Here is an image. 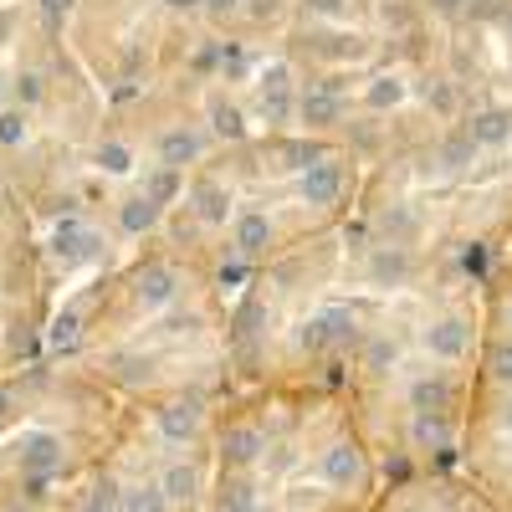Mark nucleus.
<instances>
[{
    "mask_svg": "<svg viewBox=\"0 0 512 512\" xmlns=\"http://www.w3.org/2000/svg\"><path fill=\"white\" fill-rule=\"evenodd\" d=\"M159 216L164 210L144 195V190H134V195H123L118 205H113V221H118V236H128V241H139V236H149L154 226H159Z\"/></svg>",
    "mask_w": 512,
    "mask_h": 512,
    "instance_id": "14",
    "label": "nucleus"
},
{
    "mask_svg": "<svg viewBox=\"0 0 512 512\" xmlns=\"http://www.w3.org/2000/svg\"><path fill=\"white\" fill-rule=\"evenodd\" d=\"M415 441H420V446H446L441 415H415Z\"/></svg>",
    "mask_w": 512,
    "mask_h": 512,
    "instance_id": "30",
    "label": "nucleus"
},
{
    "mask_svg": "<svg viewBox=\"0 0 512 512\" xmlns=\"http://www.w3.org/2000/svg\"><path fill=\"white\" fill-rule=\"evenodd\" d=\"M154 425H159V436L169 441V446H185V441H195L200 436V425H205V405L190 395V400H169V405H159L154 410Z\"/></svg>",
    "mask_w": 512,
    "mask_h": 512,
    "instance_id": "11",
    "label": "nucleus"
},
{
    "mask_svg": "<svg viewBox=\"0 0 512 512\" xmlns=\"http://www.w3.org/2000/svg\"><path fill=\"white\" fill-rule=\"evenodd\" d=\"M318 472H323V482L338 487V492L364 487V451H359L354 441H333V446L323 451V461H318Z\"/></svg>",
    "mask_w": 512,
    "mask_h": 512,
    "instance_id": "12",
    "label": "nucleus"
},
{
    "mask_svg": "<svg viewBox=\"0 0 512 512\" xmlns=\"http://www.w3.org/2000/svg\"><path fill=\"white\" fill-rule=\"evenodd\" d=\"M205 149H210V128H200V123H169V128H159V139H154L159 164L180 169V175L205 159Z\"/></svg>",
    "mask_w": 512,
    "mask_h": 512,
    "instance_id": "5",
    "label": "nucleus"
},
{
    "mask_svg": "<svg viewBox=\"0 0 512 512\" xmlns=\"http://www.w3.org/2000/svg\"><path fill=\"white\" fill-rule=\"evenodd\" d=\"M31 139V113L26 108H0V149H21Z\"/></svg>",
    "mask_w": 512,
    "mask_h": 512,
    "instance_id": "25",
    "label": "nucleus"
},
{
    "mask_svg": "<svg viewBox=\"0 0 512 512\" xmlns=\"http://www.w3.org/2000/svg\"><path fill=\"white\" fill-rule=\"evenodd\" d=\"M349 118V98L333 88V82H308L303 93H297V123L313 128V134H328Z\"/></svg>",
    "mask_w": 512,
    "mask_h": 512,
    "instance_id": "6",
    "label": "nucleus"
},
{
    "mask_svg": "<svg viewBox=\"0 0 512 512\" xmlns=\"http://www.w3.org/2000/svg\"><path fill=\"white\" fill-rule=\"evenodd\" d=\"M369 272H374L379 282H405V277H410V256H405V246H379V251H374V262H369Z\"/></svg>",
    "mask_w": 512,
    "mask_h": 512,
    "instance_id": "24",
    "label": "nucleus"
},
{
    "mask_svg": "<svg viewBox=\"0 0 512 512\" xmlns=\"http://www.w3.org/2000/svg\"><path fill=\"white\" fill-rule=\"evenodd\" d=\"M164 6L175 16H195V11H205V0H164Z\"/></svg>",
    "mask_w": 512,
    "mask_h": 512,
    "instance_id": "37",
    "label": "nucleus"
},
{
    "mask_svg": "<svg viewBox=\"0 0 512 512\" xmlns=\"http://www.w3.org/2000/svg\"><path fill=\"white\" fill-rule=\"evenodd\" d=\"M364 108L369 113H390V108H400L405 98H410V82L400 77V72H374L369 82H364Z\"/></svg>",
    "mask_w": 512,
    "mask_h": 512,
    "instance_id": "18",
    "label": "nucleus"
},
{
    "mask_svg": "<svg viewBox=\"0 0 512 512\" xmlns=\"http://www.w3.org/2000/svg\"><path fill=\"white\" fill-rule=\"evenodd\" d=\"M190 210H195L200 226L221 231V226L236 221V195H231V185H226L221 175H200V180L190 185Z\"/></svg>",
    "mask_w": 512,
    "mask_h": 512,
    "instance_id": "9",
    "label": "nucleus"
},
{
    "mask_svg": "<svg viewBox=\"0 0 512 512\" xmlns=\"http://www.w3.org/2000/svg\"><path fill=\"white\" fill-rule=\"evenodd\" d=\"M436 16H461V11H472V0H425Z\"/></svg>",
    "mask_w": 512,
    "mask_h": 512,
    "instance_id": "34",
    "label": "nucleus"
},
{
    "mask_svg": "<svg viewBox=\"0 0 512 512\" xmlns=\"http://www.w3.org/2000/svg\"><path fill=\"white\" fill-rule=\"evenodd\" d=\"M62 461H67V446H62L57 431H21V441H16V466H21V477L47 482L52 472H62Z\"/></svg>",
    "mask_w": 512,
    "mask_h": 512,
    "instance_id": "7",
    "label": "nucleus"
},
{
    "mask_svg": "<svg viewBox=\"0 0 512 512\" xmlns=\"http://www.w3.org/2000/svg\"><path fill=\"white\" fill-rule=\"evenodd\" d=\"M231 251L246 256V262H262V256L277 251V221L267 210H236L231 221Z\"/></svg>",
    "mask_w": 512,
    "mask_h": 512,
    "instance_id": "8",
    "label": "nucleus"
},
{
    "mask_svg": "<svg viewBox=\"0 0 512 512\" xmlns=\"http://www.w3.org/2000/svg\"><path fill=\"white\" fill-rule=\"evenodd\" d=\"M41 11H47V16L57 21V16H67V11H72V0H41Z\"/></svg>",
    "mask_w": 512,
    "mask_h": 512,
    "instance_id": "38",
    "label": "nucleus"
},
{
    "mask_svg": "<svg viewBox=\"0 0 512 512\" xmlns=\"http://www.w3.org/2000/svg\"><path fill=\"white\" fill-rule=\"evenodd\" d=\"M344 190H349V169L333 154H318L308 169H297V200L313 205V210H333L344 200Z\"/></svg>",
    "mask_w": 512,
    "mask_h": 512,
    "instance_id": "3",
    "label": "nucleus"
},
{
    "mask_svg": "<svg viewBox=\"0 0 512 512\" xmlns=\"http://www.w3.org/2000/svg\"><path fill=\"white\" fill-rule=\"evenodd\" d=\"M395 354H400V349L390 344V338L374 333V338H369V349H364V369H390V364H395Z\"/></svg>",
    "mask_w": 512,
    "mask_h": 512,
    "instance_id": "29",
    "label": "nucleus"
},
{
    "mask_svg": "<svg viewBox=\"0 0 512 512\" xmlns=\"http://www.w3.org/2000/svg\"><path fill=\"white\" fill-rule=\"evenodd\" d=\"M205 123H210V139H221V144H241L251 134V118H246V108L231 93H210L205 98Z\"/></svg>",
    "mask_w": 512,
    "mask_h": 512,
    "instance_id": "13",
    "label": "nucleus"
},
{
    "mask_svg": "<svg viewBox=\"0 0 512 512\" xmlns=\"http://www.w3.org/2000/svg\"><path fill=\"white\" fill-rule=\"evenodd\" d=\"M410 410L415 415H446L451 410V379L446 369H425L410 379Z\"/></svg>",
    "mask_w": 512,
    "mask_h": 512,
    "instance_id": "15",
    "label": "nucleus"
},
{
    "mask_svg": "<svg viewBox=\"0 0 512 512\" xmlns=\"http://www.w3.org/2000/svg\"><path fill=\"white\" fill-rule=\"evenodd\" d=\"M384 231H390V246H405V241L420 231L415 210H384Z\"/></svg>",
    "mask_w": 512,
    "mask_h": 512,
    "instance_id": "28",
    "label": "nucleus"
},
{
    "mask_svg": "<svg viewBox=\"0 0 512 512\" xmlns=\"http://www.w3.org/2000/svg\"><path fill=\"white\" fill-rule=\"evenodd\" d=\"M359 338V313L344 308V303H328L318 308L313 318L297 323V349L303 354H328V349H344Z\"/></svg>",
    "mask_w": 512,
    "mask_h": 512,
    "instance_id": "1",
    "label": "nucleus"
},
{
    "mask_svg": "<svg viewBox=\"0 0 512 512\" xmlns=\"http://www.w3.org/2000/svg\"><path fill=\"white\" fill-rule=\"evenodd\" d=\"M118 512H169V497L159 492V482H139L118 497Z\"/></svg>",
    "mask_w": 512,
    "mask_h": 512,
    "instance_id": "23",
    "label": "nucleus"
},
{
    "mask_svg": "<svg viewBox=\"0 0 512 512\" xmlns=\"http://www.w3.org/2000/svg\"><path fill=\"white\" fill-rule=\"evenodd\" d=\"M420 349L431 354L436 364H461L466 354H472V318L466 313H436L431 323L420 328Z\"/></svg>",
    "mask_w": 512,
    "mask_h": 512,
    "instance_id": "4",
    "label": "nucleus"
},
{
    "mask_svg": "<svg viewBox=\"0 0 512 512\" xmlns=\"http://www.w3.org/2000/svg\"><path fill=\"white\" fill-rule=\"evenodd\" d=\"M487 379L502 384V390H512V338H497V344L487 349Z\"/></svg>",
    "mask_w": 512,
    "mask_h": 512,
    "instance_id": "26",
    "label": "nucleus"
},
{
    "mask_svg": "<svg viewBox=\"0 0 512 512\" xmlns=\"http://www.w3.org/2000/svg\"><path fill=\"white\" fill-rule=\"evenodd\" d=\"M11 405H16V384H11V379H0V420L11 415Z\"/></svg>",
    "mask_w": 512,
    "mask_h": 512,
    "instance_id": "36",
    "label": "nucleus"
},
{
    "mask_svg": "<svg viewBox=\"0 0 512 512\" xmlns=\"http://www.w3.org/2000/svg\"><path fill=\"white\" fill-rule=\"evenodd\" d=\"M221 512H262V507L246 502V497H231V502H221Z\"/></svg>",
    "mask_w": 512,
    "mask_h": 512,
    "instance_id": "39",
    "label": "nucleus"
},
{
    "mask_svg": "<svg viewBox=\"0 0 512 512\" xmlns=\"http://www.w3.org/2000/svg\"><path fill=\"white\" fill-rule=\"evenodd\" d=\"M303 11L318 21H344L349 16V0H303Z\"/></svg>",
    "mask_w": 512,
    "mask_h": 512,
    "instance_id": "32",
    "label": "nucleus"
},
{
    "mask_svg": "<svg viewBox=\"0 0 512 512\" xmlns=\"http://www.w3.org/2000/svg\"><path fill=\"white\" fill-rule=\"evenodd\" d=\"M236 11H241V0H205V16H216V21H226Z\"/></svg>",
    "mask_w": 512,
    "mask_h": 512,
    "instance_id": "35",
    "label": "nucleus"
},
{
    "mask_svg": "<svg viewBox=\"0 0 512 512\" xmlns=\"http://www.w3.org/2000/svg\"><path fill=\"white\" fill-rule=\"evenodd\" d=\"M425 103H436V113H441V118H451V113H456V82H446V77H441L436 88H425Z\"/></svg>",
    "mask_w": 512,
    "mask_h": 512,
    "instance_id": "31",
    "label": "nucleus"
},
{
    "mask_svg": "<svg viewBox=\"0 0 512 512\" xmlns=\"http://www.w3.org/2000/svg\"><path fill=\"white\" fill-rule=\"evenodd\" d=\"M297 118V88H292V67L287 62H267L256 72V123L267 128H287Z\"/></svg>",
    "mask_w": 512,
    "mask_h": 512,
    "instance_id": "2",
    "label": "nucleus"
},
{
    "mask_svg": "<svg viewBox=\"0 0 512 512\" xmlns=\"http://www.w3.org/2000/svg\"><path fill=\"white\" fill-rule=\"evenodd\" d=\"M0 93H6V82H0Z\"/></svg>",
    "mask_w": 512,
    "mask_h": 512,
    "instance_id": "41",
    "label": "nucleus"
},
{
    "mask_svg": "<svg viewBox=\"0 0 512 512\" xmlns=\"http://www.w3.org/2000/svg\"><path fill=\"white\" fill-rule=\"evenodd\" d=\"M93 169H98V175H108V180H128L139 169V154H134V144H128V139H98L93 144Z\"/></svg>",
    "mask_w": 512,
    "mask_h": 512,
    "instance_id": "17",
    "label": "nucleus"
},
{
    "mask_svg": "<svg viewBox=\"0 0 512 512\" xmlns=\"http://www.w3.org/2000/svg\"><path fill=\"white\" fill-rule=\"evenodd\" d=\"M159 492L169 497V507H175V502H190V497L200 492L195 461H169V466H164V477H159Z\"/></svg>",
    "mask_w": 512,
    "mask_h": 512,
    "instance_id": "22",
    "label": "nucleus"
},
{
    "mask_svg": "<svg viewBox=\"0 0 512 512\" xmlns=\"http://www.w3.org/2000/svg\"><path fill=\"white\" fill-rule=\"evenodd\" d=\"M118 497L123 492H113V482H103V487H93V497H88L82 512H118Z\"/></svg>",
    "mask_w": 512,
    "mask_h": 512,
    "instance_id": "33",
    "label": "nucleus"
},
{
    "mask_svg": "<svg viewBox=\"0 0 512 512\" xmlns=\"http://www.w3.org/2000/svg\"><path fill=\"white\" fill-rule=\"evenodd\" d=\"M461 134L472 139V149H502L512 139V113L507 108H482V113L466 118Z\"/></svg>",
    "mask_w": 512,
    "mask_h": 512,
    "instance_id": "16",
    "label": "nucleus"
},
{
    "mask_svg": "<svg viewBox=\"0 0 512 512\" xmlns=\"http://www.w3.org/2000/svg\"><path fill=\"white\" fill-rule=\"evenodd\" d=\"M507 318H512V303H507Z\"/></svg>",
    "mask_w": 512,
    "mask_h": 512,
    "instance_id": "40",
    "label": "nucleus"
},
{
    "mask_svg": "<svg viewBox=\"0 0 512 512\" xmlns=\"http://www.w3.org/2000/svg\"><path fill=\"white\" fill-rule=\"evenodd\" d=\"M267 451V441H262V431L256 425H231L226 431V441H221V456H226V466H251L256 456Z\"/></svg>",
    "mask_w": 512,
    "mask_h": 512,
    "instance_id": "19",
    "label": "nucleus"
},
{
    "mask_svg": "<svg viewBox=\"0 0 512 512\" xmlns=\"http://www.w3.org/2000/svg\"><path fill=\"white\" fill-rule=\"evenodd\" d=\"M11 93H16V108H26V113L47 98V88H41L36 72H16V77H11Z\"/></svg>",
    "mask_w": 512,
    "mask_h": 512,
    "instance_id": "27",
    "label": "nucleus"
},
{
    "mask_svg": "<svg viewBox=\"0 0 512 512\" xmlns=\"http://www.w3.org/2000/svg\"><path fill=\"white\" fill-rule=\"evenodd\" d=\"M180 297V272L169 267V262H154V267H144L139 277H134V308L149 318V313H159V308H169Z\"/></svg>",
    "mask_w": 512,
    "mask_h": 512,
    "instance_id": "10",
    "label": "nucleus"
},
{
    "mask_svg": "<svg viewBox=\"0 0 512 512\" xmlns=\"http://www.w3.org/2000/svg\"><path fill=\"white\" fill-rule=\"evenodd\" d=\"M93 246H98V241H93V231L82 226V221H62L57 236H52V251L62 256V262H88Z\"/></svg>",
    "mask_w": 512,
    "mask_h": 512,
    "instance_id": "21",
    "label": "nucleus"
},
{
    "mask_svg": "<svg viewBox=\"0 0 512 512\" xmlns=\"http://www.w3.org/2000/svg\"><path fill=\"white\" fill-rule=\"evenodd\" d=\"M139 190H144V195H149V200L164 210V205H175V200L185 195V175H180V169H169V164H149Z\"/></svg>",
    "mask_w": 512,
    "mask_h": 512,
    "instance_id": "20",
    "label": "nucleus"
}]
</instances>
